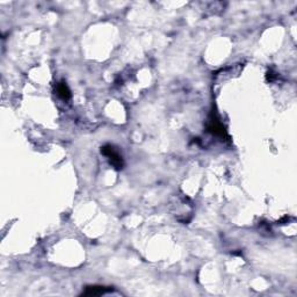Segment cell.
<instances>
[{"instance_id": "6da1fadb", "label": "cell", "mask_w": 297, "mask_h": 297, "mask_svg": "<svg viewBox=\"0 0 297 297\" xmlns=\"http://www.w3.org/2000/svg\"><path fill=\"white\" fill-rule=\"evenodd\" d=\"M207 131L209 134H212L213 136H216L221 138V140H229V135H227V131L225 127L223 126L222 122L219 120L216 114L212 113L210 116L208 117V121H207Z\"/></svg>"}, {"instance_id": "7a4b0ae2", "label": "cell", "mask_w": 297, "mask_h": 297, "mask_svg": "<svg viewBox=\"0 0 297 297\" xmlns=\"http://www.w3.org/2000/svg\"><path fill=\"white\" fill-rule=\"evenodd\" d=\"M101 153L108 159L109 164L115 168L116 171H121L124 166L123 158L121 154L117 152L116 148L110 144H105L101 147Z\"/></svg>"}, {"instance_id": "3957f363", "label": "cell", "mask_w": 297, "mask_h": 297, "mask_svg": "<svg viewBox=\"0 0 297 297\" xmlns=\"http://www.w3.org/2000/svg\"><path fill=\"white\" fill-rule=\"evenodd\" d=\"M109 292H113L112 287L99 286V285L87 286V287H85V290L82 292L81 296H101Z\"/></svg>"}, {"instance_id": "277c9868", "label": "cell", "mask_w": 297, "mask_h": 297, "mask_svg": "<svg viewBox=\"0 0 297 297\" xmlns=\"http://www.w3.org/2000/svg\"><path fill=\"white\" fill-rule=\"evenodd\" d=\"M56 94L58 98L63 100V101H68V100L71 98V91L69 89L68 85L65 84L64 81L58 82L56 85Z\"/></svg>"}]
</instances>
